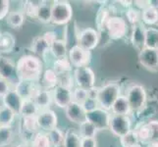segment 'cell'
Here are the masks:
<instances>
[{"instance_id": "1f68e13d", "label": "cell", "mask_w": 158, "mask_h": 147, "mask_svg": "<svg viewBox=\"0 0 158 147\" xmlns=\"http://www.w3.org/2000/svg\"><path fill=\"white\" fill-rule=\"evenodd\" d=\"M17 114L7 107L0 109V127H12Z\"/></svg>"}, {"instance_id": "7dc6e473", "label": "cell", "mask_w": 158, "mask_h": 147, "mask_svg": "<svg viewBox=\"0 0 158 147\" xmlns=\"http://www.w3.org/2000/svg\"><path fill=\"white\" fill-rule=\"evenodd\" d=\"M81 147H97V140L95 137L81 138Z\"/></svg>"}, {"instance_id": "8fae6325", "label": "cell", "mask_w": 158, "mask_h": 147, "mask_svg": "<svg viewBox=\"0 0 158 147\" xmlns=\"http://www.w3.org/2000/svg\"><path fill=\"white\" fill-rule=\"evenodd\" d=\"M139 64L150 72H158V50L145 47L139 53Z\"/></svg>"}, {"instance_id": "2e32d148", "label": "cell", "mask_w": 158, "mask_h": 147, "mask_svg": "<svg viewBox=\"0 0 158 147\" xmlns=\"http://www.w3.org/2000/svg\"><path fill=\"white\" fill-rule=\"evenodd\" d=\"M39 88L40 86L36 84V83L19 80L14 89L23 99H32Z\"/></svg>"}, {"instance_id": "603a6c76", "label": "cell", "mask_w": 158, "mask_h": 147, "mask_svg": "<svg viewBox=\"0 0 158 147\" xmlns=\"http://www.w3.org/2000/svg\"><path fill=\"white\" fill-rule=\"evenodd\" d=\"M43 88H55L59 83V75L53 69H46L42 74Z\"/></svg>"}, {"instance_id": "8992f818", "label": "cell", "mask_w": 158, "mask_h": 147, "mask_svg": "<svg viewBox=\"0 0 158 147\" xmlns=\"http://www.w3.org/2000/svg\"><path fill=\"white\" fill-rule=\"evenodd\" d=\"M74 81L78 88H84L85 90H90L94 88L95 85V75L89 66L77 68L74 70Z\"/></svg>"}, {"instance_id": "f546056e", "label": "cell", "mask_w": 158, "mask_h": 147, "mask_svg": "<svg viewBox=\"0 0 158 147\" xmlns=\"http://www.w3.org/2000/svg\"><path fill=\"white\" fill-rule=\"evenodd\" d=\"M31 147H53L47 133L39 132L30 141Z\"/></svg>"}, {"instance_id": "b9f144b4", "label": "cell", "mask_w": 158, "mask_h": 147, "mask_svg": "<svg viewBox=\"0 0 158 147\" xmlns=\"http://www.w3.org/2000/svg\"><path fill=\"white\" fill-rule=\"evenodd\" d=\"M72 96H73V101L79 104H83V103L88 99L89 97V90H85L84 88H81L76 86L72 90Z\"/></svg>"}, {"instance_id": "4316f807", "label": "cell", "mask_w": 158, "mask_h": 147, "mask_svg": "<svg viewBox=\"0 0 158 147\" xmlns=\"http://www.w3.org/2000/svg\"><path fill=\"white\" fill-rule=\"evenodd\" d=\"M49 52L53 55V57H55L56 59H61L65 58L67 55V45L66 42L62 39H56L52 44L50 45Z\"/></svg>"}, {"instance_id": "9c48e42d", "label": "cell", "mask_w": 158, "mask_h": 147, "mask_svg": "<svg viewBox=\"0 0 158 147\" xmlns=\"http://www.w3.org/2000/svg\"><path fill=\"white\" fill-rule=\"evenodd\" d=\"M69 60L75 69L88 67L90 62V51L78 44L74 45L69 50Z\"/></svg>"}, {"instance_id": "30bf717a", "label": "cell", "mask_w": 158, "mask_h": 147, "mask_svg": "<svg viewBox=\"0 0 158 147\" xmlns=\"http://www.w3.org/2000/svg\"><path fill=\"white\" fill-rule=\"evenodd\" d=\"M36 120L40 129H41L44 133H48L55 128H57V124H58L57 115L50 108L40 111V113L36 116Z\"/></svg>"}, {"instance_id": "e575fe53", "label": "cell", "mask_w": 158, "mask_h": 147, "mask_svg": "<svg viewBox=\"0 0 158 147\" xmlns=\"http://www.w3.org/2000/svg\"><path fill=\"white\" fill-rule=\"evenodd\" d=\"M46 1H40V0H32V1H25L24 2V12L25 16L30 18H35L36 12Z\"/></svg>"}, {"instance_id": "d6a6232c", "label": "cell", "mask_w": 158, "mask_h": 147, "mask_svg": "<svg viewBox=\"0 0 158 147\" xmlns=\"http://www.w3.org/2000/svg\"><path fill=\"white\" fill-rule=\"evenodd\" d=\"M140 141L139 139L138 133L135 129H132L130 133L120 137V144L122 147H135L139 145Z\"/></svg>"}, {"instance_id": "f35d334b", "label": "cell", "mask_w": 158, "mask_h": 147, "mask_svg": "<svg viewBox=\"0 0 158 147\" xmlns=\"http://www.w3.org/2000/svg\"><path fill=\"white\" fill-rule=\"evenodd\" d=\"M47 134H48V137H49L53 147L62 145L64 143L65 133H63L60 129L55 128L54 129L50 130V132H48Z\"/></svg>"}, {"instance_id": "f5cc1de1", "label": "cell", "mask_w": 158, "mask_h": 147, "mask_svg": "<svg viewBox=\"0 0 158 147\" xmlns=\"http://www.w3.org/2000/svg\"><path fill=\"white\" fill-rule=\"evenodd\" d=\"M135 147H141V145L139 144V145H138V146H135Z\"/></svg>"}, {"instance_id": "681fc988", "label": "cell", "mask_w": 158, "mask_h": 147, "mask_svg": "<svg viewBox=\"0 0 158 147\" xmlns=\"http://www.w3.org/2000/svg\"><path fill=\"white\" fill-rule=\"evenodd\" d=\"M148 4L150 7H153L158 10V0H150V1H148Z\"/></svg>"}, {"instance_id": "4dcf8cb0", "label": "cell", "mask_w": 158, "mask_h": 147, "mask_svg": "<svg viewBox=\"0 0 158 147\" xmlns=\"http://www.w3.org/2000/svg\"><path fill=\"white\" fill-rule=\"evenodd\" d=\"M145 47L158 50V29L157 28H146L145 31Z\"/></svg>"}, {"instance_id": "7c38bea8", "label": "cell", "mask_w": 158, "mask_h": 147, "mask_svg": "<svg viewBox=\"0 0 158 147\" xmlns=\"http://www.w3.org/2000/svg\"><path fill=\"white\" fill-rule=\"evenodd\" d=\"M99 35L98 31L94 29H85L81 31L78 35V45L83 47L89 51L94 49L98 45Z\"/></svg>"}, {"instance_id": "60d3db41", "label": "cell", "mask_w": 158, "mask_h": 147, "mask_svg": "<svg viewBox=\"0 0 158 147\" xmlns=\"http://www.w3.org/2000/svg\"><path fill=\"white\" fill-rule=\"evenodd\" d=\"M135 132L138 133L139 139L140 141V143H146L148 144L149 142L150 139V129L148 124H143L140 127H139Z\"/></svg>"}, {"instance_id": "8d00e7d4", "label": "cell", "mask_w": 158, "mask_h": 147, "mask_svg": "<svg viewBox=\"0 0 158 147\" xmlns=\"http://www.w3.org/2000/svg\"><path fill=\"white\" fill-rule=\"evenodd\" d=\"M13 139L14 129L12 127H0V147L11 144Z\"/></svg>"}, {"instance_id": "9a60e30c", "label": "cell", "mask_w": 158, "mask_h": 147, "mask_svg": "<svg viewBox=\"0 0 158 147\" xmlns=\"http://www.w3.org/2000/svg\"><path fill=\"white\" fill-rule=\"evenodd\" d=\"M65 113H66V117L69 121L77 124L79 126L86 121V112L85 111V109L81 104L74 101L65 109Z\"/></svg>"}, {"instance_id": "ba28073f", "label": "cell", "mask_w": 158, "mask_h": 147, "mask_svg": "<svg viewBox=\"0 0 158 147\" xmlns=\"http://www.w3.org/2000/svg\"><path fill=\"white\" fill-rule=\"evenodd\" d=\"M111 114L109 111L104 110L100 107L95 109L94 111L86 113V121L91 123L97 129V130H103L109 129Z\"/></svg>"}, {"instance_id": "d4e9b609", "label": "cell", "mask_w": 158, "mask_h": 147, "mask_svg": "<svg viewBox=\"0 0 158 147\" xmlns=\"http://www.w3.org/2000/svg\"><path fill=\"white\" fill-rule=\"evenodd\" d=\"M50 45L48 44V42L44 39V37L42 35L37 36L32 40L31 49L35 54L39 56H44L47 52H49Z\"/></svg>"}, {"instance_id": "f6af8a7d", "label": "cell", "mask_w": 158, "mask_h": 147, "mask_svg": "<svg viewBox=\"0 0 158 147\" xmlns=\"http://www.w3.org/2000/svg\"><path fill=\"white\" fill-rule=\"evenodd\" d=\"M10 1L8 0H0V20L7 18L9 15Z\"/></svg>"}, {"instance_id": "44dd1931", "label": "cell", "mask_w": 158, "mask_h": 147, "mask_svg": "<svg viewBox=\"0 0 158 147\" xmlns=\"http://www.w3.org/2000/svg\"><path fill=\"white\" fill-rule=\"evenodd\" d=\"M16 46L14 35L9 31L0 32V53H11Z\"/></svg>"}, {"instance_id": "836d02e7", "label": "cell", "mask_w": 158, "mask_h": 147, "mask_svg": "<svg viewBox=\"0 0 158 147\" xmlns=\"http://www.w3.org/2000/svg\"><path fill=\"white\" fill-rule=\"evenodd\" d=\"M35 19H37L41 23L44 24H48L51 23L52 21V10H51V5L47 4V2H45L42 6L37 10L36 12V16Z\"/></svg>"}, {"instance_id": "bcb514c9", "label": "cell", "mask_w": 158, "mask_h": 147, "mask_svg": "<svg viewBox=\"0 0 158 147\" xmlns=\"http://www.w3.org/2000/svg\"><path fill=\"white\" fill-rule=\"evenodd\" d=\"M11 90L10 81L0 78V97L3 98Z\"/></svg>"}, {"instance_id": "9f6ffc18", "label": "cell", "mask_w": 158, "mask_h": 147, "mask_svg": "<svg viewBox=\"0 0 158 147\" xmlns=\"http://www.w3.org/2000/svg\"><path fill=\"white\" fill-rule=\"evenodd\" d=\"M0 32H1V31H0Z\"/></svg>"}, {"instance_id": "6da1fadb", "label": "cell", "mask_w": 158, "mask_h": 147, "mask_svg": "<svg viewBox=\"0 0 158 147\" xmlns=\"http://www.w3.org/2000/svg\"><path fill=\"white\" fill-rule=\"evenodd\" d=\"M43 64L41 60L34 55L21 56L16 64L17 78L22 80L37 83L42 76Z\"/></svg>"}, {"instance_id": "ab89813d", "label": "cell", "mask_w": 158, "mask_h": 147, "mask_svg": "<svg viewBox=\"0 0 158 147\" xmlns=\"http://www.w3.org/2000/svg\"><path fill=\"white\" fill-rule=\"evenodd\" d=\"M126 17L130 24H132L133 26L138 25L141 21V11L138 8L130 7L126 11Z\"/></svg>"}, {"instance_id": "52a82bcc", "label": "cell", "mask_w": 158, "mask_h": 147, "mask_svg": "<svg viewBox=\"0 0 158 147\" xmlns=\"http://www.w3.org/2000/svg\"><path fill=\"white\" fill-rule=\"evenodd\" d=\"M110 132L117 137H122L132 130V121L129 116L113 115L111 114L109 129Z\"/></svg>"}, {"instance_id": "5bb4252c", "label": "cell", "mask_w": 158, "mask_h": 147, "mask_svg": "<svg viewBox=\"0 0 158 147\" xmlns=\"http://www.w3.org/2000/svg\"><path fill=\"white\" fill-rule=\"evenodd\" d=\"M52 98L53 103L59 108L66 109L69 104L73 102L72 89L65 86L57 85L55 88L52 89Z\"/></svg>"}, {"instance_id": "c3c4849f", "label": "cell", "mask_w": 158, "mask_h": 147, "mask_svg": "<svg viewBox=\"0 0 158 147\" xmlns=\"http://www.w3.org/2000/svg\"><path fill=\"white\" fill-rule=\"evenodd\" d=\"M42 36L44 37V39L48 42V44H49V45H51L52 43L57 39L56 34H55V32H54V31H51L44 32V34H43V35H42Z\"/></svg>"}, {"instance_id": "5b68a950", "label": "cell", "mask_w": 158, "mask_h": 147, "mask_svg": "<svg viewBox=\"0 0 158 147\" xmlns=\"http://www.w3.org/2000/svg\"><path fill=\"white\" fill-rule=\"evenodd\" d=\"M105 30L107 31V35L111 39L118 40L123 39L127 35L128 25L126 20L123 19L122 17L111 16L105 25Z\"/></svg>"}, {"instance_id": "ffe728a7", "label": "cell", "mask_w": 158, "mask_h": 147, "mask_svg": "<svg viewBox=\"0 0 158 147\" xmlns=\"http://www.w3.org/2000/svg\"><path fill=\"white\" fill-rule=\"evenodd\" d=\"M16 74V65L8 57L0 56V78L10 81Z\"/></svg>"}, {"instance_id": "4fadbf2b", "label": "cell", "mask_w": 158, "mask_h": 147, "mask_svg": "<svg viewBox=\"0 0 158 147\" xmlns=\"http://www.w3.org/2000/svg\"><path fill=\"white\" fill-rule=\"evenodd\" d=\"M40 132L36 117H21L20 133L24 138V142L30 143L34 135Z\"/></svg>"}, {"instance_id": "816d5d0a", "label": "cell", "mask_w": 158, "mask_h": 147, "mask_svg": "<svg viewBox=\"0 0 158 147\" xmlns=\"http://www.w3.org/2000/svg\"><path fill=\"white\" fill-rule=\"evenodd\" d=\"M56 147H64V145L62 144V145H59V146H56Z\"/></svg>"}, {"instance_id": "7402d4cb", "label": "cell", "mask_w": 158, "mask_h": 147, "mask_svg": "<svg viewBox=\"0 0 158 147\" xmlns=\"http://www.w3.org/2000/svg\"><path fill=\"white\" fill-rule=\"evenodd\" d=\"M131 111L130 104L125 95H121L115 101L111 108V113L113 115H121V116H129Z\"/></svg>"}, {"instance_id": "83f0119b", "label": "cell", "mask_w": 158, "mask_h": 147, "mask_svg": "<svg viewBox=\"0 0 158 147\" xmlns=\"http://www.w3.org/2000/svg\"><path fill=\"white\" fill-rule=\"evenodd\" d=\"M141 21L145 25L156 26L158 24V10L148 6L141 11Z\"/></svg>"}, {"instance_id": "277c9868", "label": "cell", "mask_w": 158, "mask_h": 147, "mask_svg": "<svg viewBox=\"0 0 158 147\" xmlns=\"http://www.w3.org/2000/svg\"><path fill=\"white\" fill-rule=\"evenodd\" d=\"M125 96L129 102L132 112L140 111L145 106L146 100H148L145 88L140 84H134L130 86Z\"/></svg>"}, {"instance_id": "d6986e66", "label": "cell", "mask_w": 158, "mask_h": 147, "mask_svg": "<svg viewBox=\"0 0 158 147\" xmlns=\"http://www.w3.org/2000/svg\"><path fill=\"white\" fill-rule=\"evenodd\" d=\"M145 31L146 28L140 24L133 26L131 39H132L133 45L135 48H138L139 51L145 48V36H146Z\"/></svg>"}, {"instance_id": "484cf974", "label": "cell", "mask_w": 158, "mask_h": 147, "mask_svg": "<svg viewBox=\"0 0 158 147\" xmlns=\"http://www.w3.org/2000/svg\"><path fill=\"white\" fill-rule=\"evenodd\" d=\"M81 137L79 132H76L73 129H68L65 132L64 147H81Z\"/></svg>"}, {"instance_id": "f1b7e54d", "label": "cell", "mask_w": 158, "mask_h": 147, "mask_svg": "<svg viewBox=\"0 0 158 147\" xmlns=\"http://www.w3.org/2000/svg\"><path fill=\"white\" fill-rule=\"evenodd\" d=\"M25 18L26 16L23 11H13L7 16V24L12 29H19L24 25Z\"/></svg>"}, {"instance_id": "11a10c76", "label": "cell", "mask_w": 158, "mask_h": 147, "mask_svg": "<svg viewBox=\"0 0 158 147\" xmlns=\"http://www.w3.org/2000/svg\"><path fill=\"white\" fill-rule=\"evenodd\" d=\"M0 109H1V107H0Z\"/></svg>"}, {"instance_id": "e0dca14e", "label": "cell", "mask_w": 158, "mask_h": 147, "mask_svg": "<svg viewBox=\"0 0 158 147\" xmlns=\"http://www.w3.org/2000/svg\"><path fill=\"white\" fill-rule=\"evenodd\" d=\"M23 98H22L15 89H11L8 93L2 98V102L4 107L9 108L17 115L20 114L22 104H23Z\"/></svg>"}, {"instance_id": "7bdbcfd3", "label": "cell", "mask_w": 158, "mask_h": 147, "mask_svg": "<svg viewBox=\"0 0 158 147\" xmlns=\"http://www.w3.org/2000/svg\"><path fill=\"white\" fill-rule=\"evenodd\" d=\"M150 129V139L148 144H153L158 146V121H150L148 123Z\"/></svg>"}, {"instance_id": "7a4b0ae2", "label": "cell", "mask_w": 158, "mask_h": 147, "mask_svg": "<svg viewBox=\"0 0 158 147\" xmlns=\"http://www.w3.org/2000/svg\"><path fill=\"white\" fill-rule=\"evenodd\" d=\"M121 96V88L116 83H109L101 86L97 91V102L100 108L111 111L113 104Z\"/></svg>"}, {"instance_id": "cb8c5ba5", "label": "cell", "mask_w": 158, "mask_h": 147, "mask_svg": "<svg viewBox=\"0 0 158 147\" xmlns=\"http://www.w3.org/2000/svg\"><path fill=\"white\" fill-rule=\"evenodd\" d=\"M40 111L34 99H24L19 115L21 117H36Z\"/></svg>"}, {"instance_id": "74e56055", "label": "cell", "mask_w": 158, "mask_h": 147, "mask_svg": "<svg viewBox=\"0 0 158 147\" xmlns=\"http://www.w3.org/2000/svg\"><path fill=\"white\" fill-rule=\"evenodd\" d=\"M96 133H97V129L89 121H85V123L80 125L79 133H80L81 138H84V137H95Z\"/></svg>"}, {"instance_id": "d590c367", "label": "cell", "mask_w": 158, "mask_h": 147, "mask_svg": "<svg viewBox=\"0 0 158 147\" xmlns=\"http://www.w3.org/2000/svg\"><path fill=\"white\" fill-rule=\"evenodd\" d=\"M53 70L58 75L68 74L72 70V64H71L70 60L67 59L66 57L61 59H56L53 64Z\"/></svg>"}, {"instance_id": "ac0fdd59", "label": "cell", "mask_w": 158, "mask_h": 147, "mask_svg": "<svg viewBox=\"0 0 158 147\" xmlns=\"http://www.w3.org/2000/svg\"><path fill=\"white\" fill-rule=\"evenodd\" d=\"M32 99H34V101L35 102V104L37 105L40 111L45 110V109H49L50 104L53 102L52 91L49 89L43 88L40 86L35 92Z\"/></svg>"}, {"instance_id": "3957f363", "label": "cell", "mask_w": 158, "mask_h": 147, "mask_svg": "<svg viewBox=\"0 0 158 147\" xmlns=\"http://www.w3.org/2000/svg\"><path fill=\"white\" fill-rule=\"evenodd\" d=\"M52 21L51 23L63 26L68 24L73 17V8L68 1H54L51 4Z\"/></svg>"}, {"instance_id": "ee69618b", "label": "cell", "mask_w": 158, "mask_h": 147, "mask_svg": "<svg viewBox=\"0 0 158 147\" xmlns=\"http://www.w3.org/2000/svg\"><path fill=\"white\" fill-rule=\"evenodd\" d=\"M81 106H83V108L85 109V111L86 113L89 112H91V111H94L95 109H97L99 107L98 105V102H97V99L94 97H90L89 96L88 99H86L83 104H81Z\"/></svg>"}, {"instance_id": "f907efd6", "label": "cell", "mask_w": 158, "mask_h": 147, "mask_svg": "<svg viewBox=\"0 0 158 147\" xmlns=\"http://www.w3.org/2000/svg\"><path fill=\"white\" fill-rule=\"evenodd\" d=\"M16 147H31V145H30V143H28V142H23V143H21V144L17 145Z\"/></svg>"}, {"instance_id": "db71d44e", "label": "cell", "mask_w": 158, "mask_h": 147, "mask_svg": "<svg viewBox=\"0 0 158 147\" xmlns=\"http://www.w3.org/2000/svg\"><path fill=\"white\" fill-rule=\"evenodd\" d=\"M155 28H157V29H158V24H157V25L155 26Z\"/></svg>"}]
</instances>
